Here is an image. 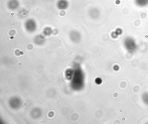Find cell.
Instances as JSON below:
<instances>
[{
    "instance_id": "obj_6",
    "label": "cell",
    "mask_w": 148,
    "mask_h": 124,
    "mask_svg": "<svg viewBox=\"0 0 148 124\" xmlns=\"http://www.w3.org/2000/svg\"><path fill=\"white\" fill-rule=\"evenodd\" d=\"M88 14L90 17L92 19H96L99 16V10L96 8H92L89 10Z\"/></svg>"
},
{
    "instance_id": "obj_3",
    "label": "cell",
    "mask_w": 148,
    "mask_h": 124,
    "mask_svg": "<svg viewBox=\"0 0 148 124\" xmlns=\"http://www.w3.org/2000/svg\"><path fill=\"white\" fill-rule=\"evenodd\" d=\"M20 3L18 0H9L7 3L8 8L12 10H15L18 8Z\"/></svg>"
},
{
    "instance_id": "obj_4",
    "label": "cell",
    "mask_w": 148,
    "mask_h": 124,
    "mask_svg": "<svg viewBox=\"0 0 148 124\" xmlns=\"http://www.w3.org/2000/svg\"><path fill=\"white\" fill-rule=\"evenodd\" d=\"M69 6V2L67 0H58L57 3V7L60 10H65Z\"/></svg>"
},
{
    "instance_id": "obj_10",
    "label": "cell",
    "mask_w": 148,
    "mask_h": 124,
    "mask_svg": "<svg viewBox=\"0 0 148 124\" xmlns=\"http://www.w3.org/2000/svg\"><path fill=\"white\" fill-rule=\"evenodd\" d=\"M51 29L50 28H46L45 29V34H46L49 35V33H50V31H51Z\"/></svg>"
},
{
    "instance_id": "obj_8",
    "label": "cell",
    "mask_w": 148,
    "mask_h": 124,
    "mask_svg": "<svg viewBox=\"0 0 148 124\" xmlns=\"http://www.w3.org/2000/svg\"><path fill=\"white\" fill-rule=\"evenodd\" d=\"M143 101L146 105H148V93L145 92L143 95L142 97Z\"/></svg>"
},
{
    "instance_id": "obj_1",
    "label": "cell",
    "mask_w": 148,
    "mask_h": 124,
    "mask_svg": "<svg viewBox=\"0 0 148 124\" xmlns=\"http://www.w3.org/2000/svg\"><path fill=\"white\" fill-rule=\"evenodd\" d=\"M125 49L130 53H134L137 49V45L135 40L131 37H127L123 42Z\"/></svg>"
},
{
    "instance_id": "obj_7",
    "label": "cell",
    "mask_w": 148,
    "mask_h": 124,
    "mask_svg": "<svg viewBox=\"0 0 148 124\" xmlns=\"http://www.w3.org/2000/svg\"><path fill=\"white\" fill-rule=\"evenodd\" d=\"M135 4L138 7L143 8L148 5V0H134Z\"/></svg>"
},
{
    "instance_id": "obj_2",
    "label": "cell",
    "mask_w": 148,
    "mask_h": 124,
    "mask_svg": "<svg viewBox=\"0 0 148 124\" xmlns=\"http://www.w3.org/2000/svg\"><path fill=\"white\" fill-rule=\"evenodd\" d=\"M25 27L27 31L29 32H33L37 29V23L34 19H29L25 23Z\"/></svg>"
},
{
    "instance_id": "obj_5",
    "label": "cell",
    "mask_w": 148,
    "mask_h": 124,
    "mask_svg": "<svg viewBox=\"0 0 148 124\" xmlns=\"http://www.w3.org/2000/svg\"><path fill=\"white\" fill-rule=\"evenodd\" d=\"M70 38L73 41L77 42L80 40L81 36L77 31H73L70 34Z\"/></svg>"
},
{
    "instance_id": "obj_9",
    "label": "cell",
    "mask_w": 148,
    "mask_h": 124,
    "mask_svg": "<svg viewBox=\"0 0 148 124\" xmlns=\"http://www.w3.org/2000/svg\"><path fill=\"white\" fill-rule=\"evenodd\" d=\"M121 32H122V31H121V30L120 29H117L115 32H113V33H112V34H113V36H112V37L114 36H115L116 37H117V36H118V35L120 34Z\"/></svg>"
}]
</instances>
